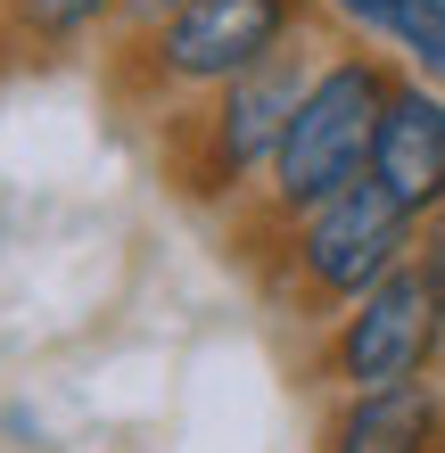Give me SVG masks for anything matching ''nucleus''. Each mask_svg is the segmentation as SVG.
Instances as JSON below:
<instances>
[{"label": "nucleus", "instance_id": "obj_10", "mask_svg": "<svg viewBox=\"0 0 445 453\" xmlns=\"http://www.w3.org/2000/svg\"><path fill=\"white\" fill-rule=\"evenodd\" d=\"M412 264H421V273H429V288L445 297V206L421 223V256H412Z\"/></svg>", "mask_w": 445, "mask_h": 453}, {"label": "nucleus", "instance_id": "obj_5", "mask_svg": "<svg viewBox=\"0 0 445 453\" xmlns=\"http://www.w3.org/2000/svg\"><path fill=\"white\" fill-rule=\"evenodd\" d=\"M305 371L322 380V395H372V388L445 380V297L429 288V273L404 264L372 297L330 313L313 330V346H305Z\"/></svg>", "mask_w": 445, "mask_h": 453}, {"label": "nucleus", "instance_id": "obj_13", "mask_svg": "<svg viewBox=\"0 0 445 453\" xmlns=\"http://www.w3.org/2000/svg\"><path fill=\"white\" fill-rule=\"evenodd\" d=\"M322 9H338V0H322Z\"/></svg>", "mask_w": 445, "mask_h": 453}, {"label": "nucleus", "instance_id": "obj_1", "mask_svg": "<svg viewBox=\"0 0 445 453\" xmlns=\"http://www.w3.org/2000/svg\"><path fill=\"white\" fill-rule=\"evenodd\" d=\"M313 17H322V0H190V9H173L157 25L116 34L108 83H116V99L133 116L198 108L223 83H240V74L305 50Z\"/></svg>", "mask_w": 445, "mask_h": 453}, {"label": "nucleus", "instance_id": "obj_2", "mask_svg": "<svg viewBox=\"0 0 445 453\" xmlns=\"http://www.w3.org/2000/svg\"><path fill=\"white\" fill-rule=\"evenodd\" d=\"M387 83H396V66H387L372 42H355V34L313 50V74H305L297 116H289V141H280L272 181H265V198L240 215V231L305 223L313 206L363 190V181H372V141H380Z\"/></svg>", "mask_w": 445, "mask_h": 453}, {"label": "nucleus", "instance_id": "obj_4", "mask_svg": "<svg viewBox=\"0 0 445 453\" xmlns=\"http://www.w3.org/2000/svg\"><path fill=\"white\" fill-rule=\"evenodd\" d=\"M313 50L322 42H305V50H289V58L223 83L215 99L165 116V181L198 206V215H248V206L265 198L272 157H280L289 116H297V91L313 74Z\"/></svg>", "mask_w": 445, "mask_h": 453}, {"label": "nucleus", "instance_id": "obj_12", "mask_svg": "<svg viewBox=\"0 0 445 453\" xmlns=\"http://www.w3.org/2000/svg\"><path fill=\"white\" fill-rule=\"evenodd\" d=\"M9 58H17V42H9V0H0V74H9Z\"/></svg>", "mask_w": 445, "mask_h": 453}, {"label": "nucleus", "instance_id": "obj_6", "mask_svg": "<svg viewBox=\"0 0 445 453\" xmlns=\"http://www.w3.org/2000/svg\"><path fill=\"white\" fill-rule=\"evenodd\" d=\"M372 181L404 206L412 223H429L445 206V91L421 74H396L380 108V141H372Z\"/></svg>", "mask_w": 445, "mask_h": 453}, {"label": "nucleus", "instance_id": "obj_9", "mask_svg": "<svg viewBox=\"0 0 445 453\" xmlns=\"http://www.w3.org/2000/svg\"><path fill=\"white\" fill-rule=\"evenodd\" d=\"M99 34H124V0H9L17 58H66Z\"/></svg>", "mask_w": 445, "mask_h": 453}, {"label": "nucleus", "instance_id": "obj_7", "mask_svg": "<svg viewBox=\"0 0 445 453\" xmlns=\"http://www.w3.org/2000/svg\"><path fill=\"white\" fill-rule=\"evenodd\" d=\"M313 453H445V380L330 395L313 420Z\"/></svg>", "mask_w": 445, "mask_h": 453}, {"label": "nucleus", "instance_id": "obj_3", "mask_svg": "<svg viewBox=\"0 0 445 453\" xmlns=\"http://www.w3.org/2000/svg\"><path fill=\"white\" fill-rule=\"evenodd\" d=\"M240 248L256 264V280L272 288V305L322 330L330 313H347L355 297H372L380 280H396L404 264L421 256V223H412L380 181H363V190L313 206L305 223L240 231Z\"/></svg>", "mask_w": 445, "mask_h": 453}, {"label": "nucleus", "instance_id": "obj_11", "mask_svg": "<svg viewBox=\"0 0 445 453\" xmlns=\"http://www.w3.org/2000/svg\"><path fill=\"white\" fill-rule=\"evenodd\" d=\"M173 9H190V0H124V34H133V25H157V17H173Z\"/></svg>", "mask_w": 445, "mask_h": 453}, {"label": "nucleus", "instance_id": "obj_8", "mask_svg": "<svg viewBox=\"0 0 445 453\" xmlns=\"http://www.w3.org/2000/svg\"><path fill=\"white\" fill-rule=\"evenodd\" d=\"M330 17L355 42H372L396 74H421L445 91V0H338Z\"/></svg>", "mask_w": 445, "mask_h": 453}]
</instances>
